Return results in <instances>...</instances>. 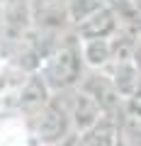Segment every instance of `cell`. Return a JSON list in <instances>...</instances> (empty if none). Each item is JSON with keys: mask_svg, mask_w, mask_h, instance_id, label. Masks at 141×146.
I'll use <instances>...</instances> for the list:
<instances>
[{"mask_svg": "<svg viewBox=\"0 0 141 146\" xmlns=\"http://www.w3.org/2000/svg\"><path fill=\"white\" fill-rule=\"evenodd\" d=\"M39 73L54 95H63L80 88L85 73H88V66H85L83 46H80V39L75 32H71L58 42V46L44 58Z\"/></svg>", "mask_w": 141, "mask_h": 146, "instance_id": "cell-1", "label": "cell"}, {"mask_svg": "<svg viewBox=\"0 0 141 146\" xmlns=\"http://www.w3.org/2000/svg\"><path fill=\"white\" fill-rule=\"evenodd\" d=\"M32 144L34 146H63L75 136L73 117H71V100L68 93L54 95L49 105L29 122Z\"/></svg>", "mask_w": 141, "mask_h": 146, "instance_id": "cell-2", "label": "cell"}, {"mask_svg": "<svg viewBox=\"0 0 141 146\" xmlns=\"http://www.w3.org/2000/svg\"><path fill=\"white\" fill-rule=\"evenodd\" d=\"M54 98L51 88L46 85V80L42 78V73H29L27 80L20 85V90L12 98V105H15V112L20 117H24L27 122H32L34 117L42 112L49 105V100Z\"/></svg>", "mask_w": 141, "mask_h": 146, "instance_id": "cell-3", "label": "cell"}, {"mask_svg": "<svg viewBox=\"0 0 141 146\" xmlns=\"http://www.w3.org/2000/svg\"><path fill=\"white\" fill-rule=\"evenodd\" d=\"M68 100H71V117H73L75 134H83V131L97 127L100 122L107 117V112L102 110V105H100L85 88L71 90V93H68Z\"/></svg>", "mask_w": 141, "mask_h": 146, "instance_id": "cell-4", "label": "cell"}, {"mask_svg": "<svg viewBox=\"0 0 141 146\" xmlns=\"http://www.w3.org/2000/svg\"><path fill=\"white\" fill-rule=\"evenodd\" d=\"M119 17H117L115 7L110 5V0L105 3L100 10H95L88 20H83L75 27V34H78L80 42H88V39H115L119 34Z\"/></svg>", "mask_w": 141, "mask_h": 146, "instance_id": "cell-5", "label": "cell"}, {"mask_svg": "<svg viewBox=\"0 0 141 146\" xmlns=\"http://www.w3.org/2000/svg\"><path fill=\"white\" fill-rule=\"evenodd\" d=\"M119 136H122L119 119H115V117H105L97 127L83 131V134H75L73 146H117Z\"/></svg>", "mask_w": 141, "mask_h": 146, "instance_id": "cell-6", "label": "cell"}, {"mask_svg": "<svg viewBox=\"0 0 141 146\" xmlns=\"http://www.w3.org/2000/svg\"><path fill=\"white\" fill-rule=\"evenodd\" d=\"M80 46H83L88 71H107L117 61L115 39H88V42H80Z\"/></svg>", "mask_w": 141, "mask_h": 146, "instance_id": "cell-7", "label": "cell"}, {"mask_svg": "<svg viewBox=\"0 0 141 146\" xmlns=\"http://www.w3.org/2000/svg\"><path fill=\"white\" fill-rule=\"evenodd\" d=\"M27 141H32V131H29L27 119L15 115L10 119L0 122V146H27Z\"/></svg>", "mask_w": 141, "mask_h": 146, "instance_id": "cell-8", "label": "cell"}, {"mask_svg": "<svg viewBox=\"0 0 141 146\" xmlns=\"http://www.w3.org/2000/svg\"><path fill=\"white\" fill-rule=\"evenodd\" d=\"M71 0H32V7L46 10V7H68Z\"/></svg>", "mask_w": 141, "mask_h": 146, "instance_id": "cell-9", "label": "cell"}, {"mask_svg": "<svg viewBox=\"0 0 141 146\" xmlns=\"http://www.w3.org/2000/svg\"><path fill=\"white\" fill-rule=\"evenodd\" d=\"M17 3H32V0H0V7H7V5H17Z\"/></svg>", "mask_w": 141, "mask_h": 146, "instance_id": "cell-10", "label": "cell"}, {"mask_svg": "<svg viewBox=\"0 0 141 146\" xmlns=\"http://www.w3.org/2000/svg\"><path fill=\"white\" fill-rule=\"evenodd\" d=\"M134 61L139 63V68H141V42L136 44V54H134Z\"/></svg>", "mask_w": 141, "mask_h": 146, "instance_id": "cell-11", "label": "cell"}, {"mask_svg": "<svg viewBox=\"0 0 141 146\" xmlns=\"http://www.w3.org/2000/svg\"><path fill=\"white\" fill-rule=\"evenodd\" d=\"M117 146H134V144H131V141L126 139L124 134H122V136H119V141H117Z\"/></svg>", "mask_w": 141, "mask_h": 146, "instance_id": "cell-12", "label": "cell"}, {"mask_svg": "<svg viewBox=\"0 0 141 146\" xmlns=\"http://www.w3.org/2000/svg\"><path fill=\"white\" fill-rule=\"evenodd\" d=\"M73 139H75V136H73ZM73 139H71V141H68V144H63V146H73Z\"/></svg>", "mask_w": 141, "mask_h": 146, "instance_id": "cell-13", "label": "cell"}]
</instances>
